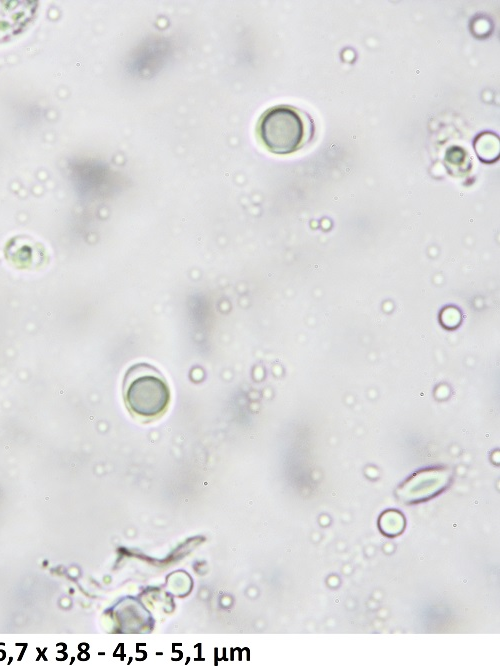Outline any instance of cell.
<instances>
[{"label":"cell","instance_id":"cell-1","mask_svg":"<svg viewBox=\"0 0 500 666\" xmlns=\"http://www.w3.org/2000/svg\"><path fill=\"white\" fill-rule=\"evenodd\" d=\"M122 397L126 409L137 421L160 419L168 410L171 391L166 378L153 365H131L123 378Z\"/></svg>","mask_w":500,"mask_h":666},{"label":"cell","instance_id":"cell-4","mask_svg":"<svg viewBox=\"0 0 500 666\" xmlns=\"http://www.w3.org/2000/svg\"><path fill=\"white\" fill-rule=\"evenodd\" d=\"M475 150L483 161L492 162L499 155V140L493 133H482L475 139Z\"/></svg>","mask_w":500,"mask_h":666},{"label":"cell","instance_id":"cell-3","mask_svg":"<svg viewBox=\"0 0 500 666\" xmlns=\"http://www.w3.org/2000/svg\"><path fill=\"white\" fill-rule=\"evenodd\" d=\"M37 1H0V43L23 33L34 21Z\"/></svg>","mask_w":500,"mask_h":666},{"label":"cell","instance_id":"cell-2","mask_svg":"<svg viewBox=\"0 0 500 666\" xmlns=\"http://www.w3.org/2000/svg\"><path fill=\"white\" fill-rule=\"evenodd\" d=\"M257 133L270 152L285 155L297 151L311 139L313 124L302 111L278 105L261 115Z\"/></svg>","mask_w":500,"mask_h":666}]
</instances>
